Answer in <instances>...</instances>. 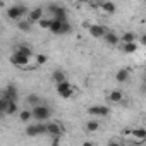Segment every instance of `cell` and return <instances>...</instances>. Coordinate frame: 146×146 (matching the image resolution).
<instances>
[{"label": "cell", "mask_w": 146, "mask_h": 146, "mask_svg": "<svg viewBox=\"0 0 146 146\" xmlns=\"http://www.w3.org/2000/svg\"><path fill=\"white\" fill-rule=\"evenodd\" d=\"M57 93L62 98H70L72 95L76 93V88L72 86L69 81H62V83H57Z\"/></svg>", "instance_id": "6da1fadb"}, {"label": "cell", "mask_w": 146, "mask_h": 146, "mask_svg": "<svg viewBox=\"0 0 146 146\" xmlns=\"http://www.w3.org/2000/svg\"><path fill=\"white\" fill-rule=\"evenodd\" d=\"M0 110H2V113L5 115H12L17 112V103L16 100H9L5 96H2V100H0Z\"/></svg>", "instance_id": "7a4b0ae2"}, {"label": "cell", "mask_w": 146, "mask_h": 146, "mask_svg": "<svg viewBox=\"0 0 146 146\" xmlns=\"http://www.w3.org/2000/svg\"><path fill=\"white\" fill-rule=\"evenodd\" d=\"M50 113H52V110L46 107V105H36V107H33V119H36L38 122H43V120H46L48 117H50Z\"/></svg>", "instance_id": "3957f363"}, {"label": "cell", "mask_w": 146, "mask_h": 146, "mask_svg": "<svg viewBox=\"0 0 146 146\" xmlns=\"http://www.w3.org/2000/svg\"><path fill=\"white\" fill-rule=\"evenodd\" d=\"M26 12H28V9L23 7V5H12L11 9H7V16H9V19H12V21H21Z\"/></svg>", "instance_id": "277c9868"}, {"label": "cell", "mask_w": 146, "mask_h": 146, "mask_svg": "<svg viewBox=\"0 0 146 146\" xmlns=\"http://www.w3.org/2000/svg\"><path fill=\"white\" fill-rule=\"evenodd\" d=\"M29 58H31V57H26V55H23V53L16 52V53L11 57V62H12L16 67H21V69H28V67H29Z\"/></svg>", "instance_id": "5b68a950"}, {"label": "cell", "mask_w": 146, "mask_h": 146, "mask_svg": "<svg viewBox=\"0 0 146 146\" xmlns=\"http://www.w3.org/2000/svg\"><path fill=\"white\" fill-rule=\"evenodd\" d=\"M88 113L93 117H107L110 113V108L107 105H93L88 108Z\"/></svg>", "instance_id": "8992f818"}, {"label": "cell", "mask_w": 146, "mask_h": 146, "mask_svg": "<svg viewBox=\"0 0 146 146\" xmlns=\"http://www.w3.org/2000/svg\"><path fill=\"white\" fill-rule=\"evenodd\" d=\"M45 132H46V124H41V122L26 127V134L28 136H38V134H45Z\"/></svg>", "instance_id": "52a82bcc"}, {"label": "cell", "mask_w": 146, "mask_h": 146, "mask_svg": "<svg viewBox=\"0 0 146 146\" xmlns=\"http://www.w3.org/2000/svg\"><path fill=\"white\" fill-rule=\"evenodd\" d=\"M64 132V127H62V124L60 122H50V124H46V134H52L53 137L55 136H60Z\"/></svg>", "instance_id": "ba28073f"}, {"label": "cell", "mask_w": 146, "mask_h": 146, "mask_svg": "<svg viewBox=\"0 0 146 146\" xmlns=\"http://www.w3.org/2000/svg\"><path fill=\"white\" fill-rule=\"evenodd\" d=\"M48 11H50L52 17H55V19H62V21H67V17H65V9H64V7H60V5H50Z\"/></svg>", "instance_id": "9c48e42d"}, {"label": "cell", "mask_w": 146, "mask_h": 146, "mask_svg": "<svg viewBox=\"0 0 146 146\" xmlns=\"http://www.w3.org/2000/svg\"><path fill=\"white\" fill-rule=\"evenodd\" d=\"M131 139L134 143H144L146 141V127H137V129H132V136Z\"/></svg>", "instance_id": "30bf717a"}, {"label": "cell", "mask_w": 146, "mask_h": 146, "mask_svg": "<svg viewBox=\"0 0 146 146\" xmlns=\"http://www.w3.org/2000/svg\"><path fill=\"white\" fill-rule=\"evenodd\" d=\"M107 33H108V31H107L103 26H98V24H91V26H90V35H91L93 38H105Z\"/></svg>", "instance_id": "8fae6325"}, {"label": "cell", "mask_w": 146, "mask_h": 146, "mask_svg": "<svg viewBox=\"0 0 146 146\" xmlns=\"http://www.w3.org/2000/svg\"><path fill=\"white\" fill-rule=\"evenodd\" d=\"M28 19H29L31 23H40V21L43 19V9H41V7H36V9L29 11Z\"/></svg>", "instance_id": "7c38bea8"}, {"label": "cell", "mask_w": 146, "mask_h": 146, "mask_svg": "<svg viewBox=\"0 0 146 146\" xmlns=\"http://www.w3.org/2000/svg\"><path fill=\"white\" fill-rule=\"evenodd\" d=\"M64 23H65V21H62V19H55V17H52L50 31H52L53 35H60V33H62V26H64Z\"/></svg>", "instance_id": "4fadbf2b"}, {"label": "cell", "mask_w": 146, "mask_h": 146, "mask_svg": "<svg viewBox=\"0 0 146 146\" xmlns=\"http://www.w3.org/2000/svg\"><path fill=\"white\" fill-rule=\"evenodd\" d=\"M108 100H110L112 103H120V102L124 100V93H122L120 90H113V91H110Z\"/></svg>", "instance_id": "5bb4252c"}, {"label": "cell", "mask_w": 146, "mask_h": 146, "mask_svg": "<svg viewBox=\"0 0 146 146\" xmlns=\"http://www.w3.org/2000/svg\"><path fill=\"white\" fill-rule=\"evenodd\" d=\"M115 79H117L119 83H125V81L129 79V70H127V69H120L117 74H115Z\"/></svg>", "instance_id": "9a60e30c"}, {"label": "cell", "mask_w": 146, "mask_h": 146, "mask_svg": "<svg viewBox=\"0 0 146 146\" xmlns=\"http://www.w3.org/2000/svg\"><path fill=\"white\" fill-rule=\"evenodd\" d=\"M105 41H107L108 45H117V43L120 41V38H119L115 33H110V31H108V33L105 35Z\"/></svg>", "instance_id": "2e32d148"}, {"label": "cell", "mask_w": 146, "mask_h": 146, "mask_svg": "<svg viewBox=\"0 0 146 146\" xmlns=\"http://www.w3.org/2000/svg\"><path fill=\"white\" fill-rule=\"evenodd\" d=\"M100 9H103L105 14H113V12H115V4H113V2H103Z\"/></svg>", "instance_id": "e0dca14e"}, {"label": "cell", "mask_w": 146, "mask_h": 146, "mask_svg": "<svg viewBox=\"0 0 146 146\" xmlns=\"http://www.w3.org/2000/svg\"><path fill=\"white\" fill-rule=\"evenodd\" d=\"M122 50H124V53H134V52L137 50V45H136L134 41H131V43H122Z\"/></svg>", "instance_id": "ac0fdd59"}, {"label": "cell", "mask_w": 146, "mask_h": 146, "mask_svg": "<svg viewBox=\"0 0 146 146\" xmlns=\"http://www.w3.org/2000/svg\"><path fill=\"white\" fill-rule=\"evenodd\" d=\"M86 129H88L90 132H96V131L100 129V122H98L96 119H91V120H88V124H86Z\"/></svg>", "instance_id": "d6986e66"}, {"label": "cell", "mask_w": 146, "mask_h": 146, "mask_svg": "<svg viewBox=\"0 0 146 146\" xmlns=\"http://www.w3.org/2000/svg\"><path fill=\"white\" fill-rule=\"evenodd\" d=\"M4 96H5V98H9V100H17V91H16V88L9 86V88L4 91Z\"/></svg>", "instance_id": "ffe728a7"}, {"label": "cell", "mask_w": 146, "mask_h": 146, "mask_svg": "<svg viewBox=\"0 0 146 146\" xmlns=\"http://www.w3.org/2000/svg\"><path fill=\"white\" fill-rule=\"evenodd\" d=\"M33 119V110H23L21 113H19V120L21 122H28V120H31Z\"/></svg>", "instance_id": "44dd1931"}, {"label": "cell", "mask_w": 146, "mask_h": 146, "mask_svg": "<svg viewBox=\"0 0 146 146\" xmlns=\"http://www.w3.org/2000/svg\"><path fill=\"white\" fill-rule=\"evenodd\" d=\"M52 78H53L55 84H57V83H62V81H67V79H65V74H64L62 70H55L53 74H52Z\"/></svg>", "instance_id": "7402d4cb"}, {"label": "cell", "mask_w": 146, "mask_h": 146, "mask_svg": "<svg viewBox=\"0 0 146 146\" xmlns=\"http://www.w3.org/2000/svg\"><path fill=\"white\" fill-rule=\"evenodd\" d=\"M31 24H33V23H31L29 19H24V21H19V23H17V26H19L21 31H29V29H31Z\"/></svg>", "instance_id": "603a6c76"}, {"label": "cell", "mask_w": 146, "mask_h": 146, "mask_svg": "<svg viewBox=\"0 0 146 146\" xmlns=\"http://www.w3.org/2000/svg\"><path fill=\"white\" fill-rule=\"evenodd\" d=\"M134 38H136V35L131 33V31H127V33H124V35L120 36V41H122V43H131V41H134Z\"/></svg>", "instance_id": "cb8c5ba5"}, {"label": "cell", "mask_w": 146, "mask_h": 146, "mask_svg": "<svg viewBox=\"0 0 146 146\" xmlns=\"http://www.w3.org/2000/svg\"><path fill=\"white\" fill-rule=\"evenodd\" d=\"M40 103H41L40 96H36V95H29V96H28V105H33V107H36V105H40Z\"/></svg>", "instance_id": "d4e9b609"}, {"label": "cell", "mask_w": 146, "mask_h": 146, "mask_svg": "<svg viewBox=\"0 0 146 146\" xmlns=\"http://www.w3.org/2000/svg\"><path fill=\"white\" fill-rule=\"evenodd\" d=\"M16 52H19V53H23V55H26V57H33V52H31L29 46H19Z\"/></svg>", "instance_id": "484cf974"}, {"label": "cell", "mask_w": 146, "mask_h": 146, "mask_svg": "<svg viewBox=\"0 0 146 146\" xmlns=\"http://www.w3.org/2000/svg\"><path fill=\"white\" fill-rule=\"evenodd\" d=\"M38 26L43 28V29H50V26H52V19H45V17H43V19L38 23Z\"/></svg>", "instance_id": "4316f807"}, {"label": "cell", "mask_w": 146, "mask_h": 146, "mask_svg": "<svg viewBox=\"0 0 146 146\" xmlns=\"http://www.w3.org/2000/svg\"><path fill=\"white\" fill-rule=\"evenodd\" d=\"M35 60H36V64H38V65H41V64H45V62H46V57H45V55H36V57H35Z\"/></svg>", "instance_id": "83f0119b"}, {"label": "cell", "mask_w": 146, "mask_h": 146, "mask_svg": "<svg viewBox=\"0 0 146 146\" xmlns=\"http://www.w3.org/2000/svg\"><path fill=\"white\" fill-rule=\"evenodd\" d=\"M69 31H70V24L65 21V23H64V26H62V33H60V35H65V33H69Z\"/></svg>", "instance_id": "f1b7e54d"}, {"label": "cell", "mask_w": 146, "mask_h": 146, "mask_svg": "<svg viewBox=\"0 0 146 146\" xmlns=\"http://www.w3.org/2000/svg\"><path fill=\"white\" fill-rule=\"evenodd\" d=\"M141 41H143V43H144V45H146V35H144V36H143V38H141Z\"/></svg>", "instance_id": "f546056e"}, {"label": "cell", "mask_w": 146, "mask_h": 146, "mask_svg": "<svg viewBox=\"0 0 146 146\" xmlns=\"http://www.w3.org/2000/svg\"><path fill=\"white\" fill-rule=\"evenodd\" d=\"M143 93H146V84H144V86H143Z\"/></svg>", "instance_id": "4dcf8cb0"}, {"label": "cell", "mask_w": 146, "mask_h": 146, "mask_svg": "<svg viewBox=\"0 0 146 146\" xmlns=\"http://www.w3.org/2000/svg\"><path fill=\"white\" fill-rule=\"evenodd\" d=\"M76 2H88V0H76Z\"/></svg>", "instance_id": "1f68e13d"}, {"label": "cell", "mask_w": 146, "mask_h": 146, "mask_svg": "<svg viewBox=\"0 0 146 146\" xmlns=\"http://www.w3.org/2000/svg\"><path fill=\"white\" fill-rule=\"evenodd\" d=\"M144 127H146V124H144Z\"/></svg>", "instance_id": "d6a6232c"}]
</instances>
